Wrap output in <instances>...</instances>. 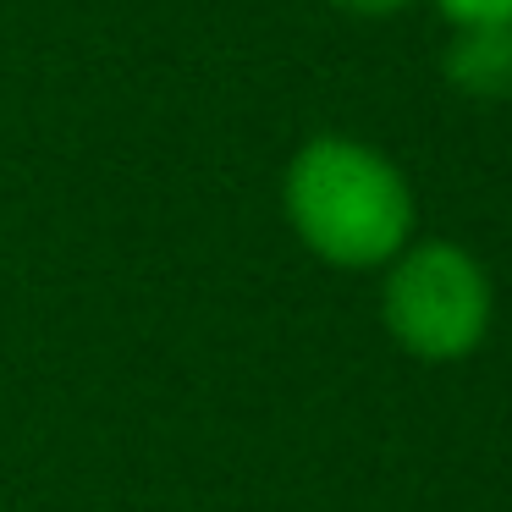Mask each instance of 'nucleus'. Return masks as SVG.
Masks as SVG:
<instances>
[{
	"label": "nucleus",
	"mask_w": 512,
	"mask_h": 512,
	"mask_svg": "<svg viewBox=\"0 0 512 512\" xmlns=\"http://www.w3.org/2000/svg\"><path fill=\"white\" fill-rule=\"evenodd\" d=\"M325 6L347 17H397V12H408L413 0H325Z\"/></svg>",
	"instance_id": "39448f33"
},
{
	"label": "nucleus",
	"mask_w": 512,
	"mask_h": 512,
	"mask_svg": "<svg viewBox=\"0 0 512 512\" xmlns=\"http://www.w3.org/2000/svg\"><path fill=\"white\" fill-rule=\"evenodd\" d=\"M441 78L463 100H512V28H452L441 45Z\"/></svg>",
	"instance_id": "7ed1b4c3"
},
{
	"label": "nucleus",
	"mask_w": 512,
	"mask_h": 512,
	"mask_svg": "<svg viewBox=\"0 0 512 512\" xmlns=\"http://www.w3.org/2000/svg\"><path fill=\"white\" fill-rule=\"evenodd\" d=\"M496 287L474 248L452 237H413L380 270V325L419 364H463L485 347Z\"/></svg>",
	"instance_id": "f03ea898"
},
{
	"label": "nucleus",
	"mask_w": 512,
	"mask_h": 512,
	"mask_svg": "<svg viewBox=\"0 0 512 512\" xmlns=\"http://www.w3.org/2000/svg\"><path fill=\"white\" fill-rule=\"evenodd\" d=\"M281 215L320 265L364 276L413 243L419 199L408 171L369 138L314 133L281 171Z\"/></svg>",
	"instance_id": "f257e3e1"
},
{
	"label": "nucleus",
	"mask_w": 512,
	"mask_h": 512,
	"mask_svg": "<svg viewBox=\"0 0 512 512\" xmlns=\"http://www.w3.org/2000/svg\"><path fill=\"white\" fill-rule=\"evenodd\" d=\"M446 28H512V0H430Z\"/></svg>",
	"instance_id": "20e7f679"
}]
</instances>
